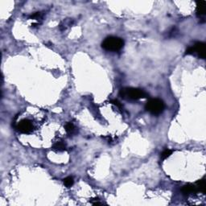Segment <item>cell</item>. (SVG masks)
<instances>
[{
    "label": "cell",
    "instance_id": "6da1fadb",
    "mask_svg": "<svg viewBox=\"0 0 206 206\" xmlns=\"http://www.w3.org/2000/svg\"><path fill=\"white\" fill-rule=\"evenodd\" d=\"M119 95L125 100H138L148 97L146 92L137 88H123L119 92Z\"/></svg>",
    "mask_w": 206,
    "mask_h": 206
},
{
    "label": "cell",
    "instance_id": "7a4b0ae2",
    "mask_svg": "<svg viewBox=\"0 0 206 206\" xmlns=\"http://www.w3.org/2000/svg\"><path fill=\"white\" fill-rule=\"evenodd\" d=\"M124 45V41L122 39L116 37V36H109L105 39L102 43V47L106 50L111 52H118L122 49Z\"/></svg>",
    "mask_w": 206,
    "mask_h": 206
},
{
    "label": "cell",
    "instance_id": "3957f363",
    "mask_svg": "<svg viewBox=\"0 0 206 206\" xmlns=\"http://www.w3.org/2000/svg\"><path fill=\"white\" fill-rule=\"evenodd\" d=\"M164 103L161 99L159 98H152L147 102L145 108L148 112L154 115H160L164 110Z\"/></svg>",
    "mask_w": 206,
    "mask_h": 206
},
{
    "label": "cell",
    "instance_id": "277c9868",
    "mask_svg": "<svg viewBox=\"0 0 206 206\" xmlns=\"http://www.w3.org/2000/svg\"><path fill=\"white\" fill-rule=\"evenodd\" d=\"M16 129L21 133L24 134H28L30 132L32 131L33 130V125H32V122L28 120V119H23L19 122V123L16 126Z\"/></svg>",
    "mask_w": 206,
    "mask_h": 206
},
{
    "label": "cell",
    "instance_id": "5b68a950",
    "mask_svg": "<svg viewBox=\"0 0 206 206\" xmlns=\"http://www.w3.org/2000/svg\"><path fill=\"white\" fill-rule=\"evenodd\" d=\"M193 50L194 52L197 53L198 56L201 59H204L205 58V45L202 42H197L194 45Z\"/></svg>",
    "mask_w": 206,
    "mask_h": 206
},
{
    "label": "cell",
    "instance_id": "8992f818",
    "mask_svg": "<svg viewBox=\"0 0 206 206\" xmlns=\"http://www.w3.org/2000/svg\"><path fill=\"white\" fill-rule=\"evenodd\" d=\"M181 191L185 195H189V194L196 193L198 192V189L196 188V186H195V185H191V184H188V185H185L183 186V188L181 189Z\"/></svg>",
    "mask_w": 206,
    "mask_h": 206
},
{
    "label": "cell",
    "instance_id": "52a82bcc",
    "mask_svg": "<svg viewBox=\"0 0 206 206\" xmlns=\"http://www.w3.org/2000/svg\"><path fill=\"white\" fill-rule=\"evenodd\" d=\"M205 1H200L196 2V14L198 16H204L205 15Z\"/></svg>",
    "mask_w": 206,
    "mask_h": 206
},
{
    "label": "cell",
    "instance_id": "ba28073f",
    "mask_svg": "<svg viewBox=\"0 0 206 206\" xmlns=\"http://www.w3.org/2000/svg\"><path fill=\"white\" fill-rule=\"evenodd\" d=\"M52 149L56 151H64L66 150V146L64 142H57L53 145Z\"/></svg>",
    "mask_w": 206,
    "mask_h": 206
},
{
    "label": "cell",
    "instance_id": "9c48e42d",
    "mask_svg": "<svg viewBox=\"0 0 206 206\" xmlns=\"http://www.w3.org/2000/svg\"><path fill=\"white\" fill-rule=\"evenodd\" d=\"M206 185H205V181L204 179L200 180L199 181L196 182V188L198 189V192H201L202 193H205V189H206Z\"/></svg>",
    "mask_w": 206,
    "mask_h": 206
},
{
    "label": "cell",
    "instance_id": "30bf717a",
    "mask_svg": "<svg viewBox=\"0 0 206 206\" xmlns=\"http://www.w3.org/2000/svg\"><path fill=\"white\" fill-rule=\"evenodd\" d=\"M64 128H65L66 132H67L68 134H72L75 130V126L72 122H68V123H66Z\"/></svg>",
    "mask_w": 206,
    "mask_h": 206
},
{
    "label": "cell",
    "instance_id": "8fae6325",
    "mask_svg": "<svg viewBox=\"0 0 206 206\" xmlns=\"http://www.w3.org/2000/svg\"><path fill=\"white\" fill-rule=\"evenodd\" d=\"M64 181V185H65L67 188H70L71 186H72L73 185V183H74V181H73V178L72 177H68L64 178L63 180Z\"/></svg>",
    "mask_w": 206,
    "mask_h": 206
},
{
    "label": "cell",
    "instance_id": "7c38bea8",
    "mask_svg": "<svg viewBox=\"0 0 206 206\" xmlns=\"http://www.w3.org/2000/svg\"><path fill=\"white\" fill-rule=\"evenodd\" d=\"M172 151H171V150H168H168H165V151H164L161 154L162 159H167V158H168L171 155H172Z\"/></svg>",
    "mask_w": 206,
    "mask_h": 206
},
{
    "label": "cell",
    "instance_id": "4fadbf2b",
    "mask_svg": "<svg viewBox=\"0 0 206 206\" xmlns=\"http://www.w3.org/2000/svg\"><path fill=\"white\" fill-rule=\"evenodd\" d=\"M111 103H113V104H114V105H115V106H117V107H119V108L120 109V110H122V106L121 103H120V102H119L118 100H113V101H111Z\"/></svg>",
    "mask_w": 206,
    "mask_h": 206
},
{
    "label": "cell",
    "instance_id": "5bb4252c",
    "mask_svg": "<svg viewBox=\"0 0 206 206\" xmlns=\"http://www.w3.org/2000/svg\"><path fill=\"white\" fill-rule=\"evenodd\" d=\"M193 53H194L193 48L191 47V48H189V49L186 50V52H185V54H186V55H191V54H193Z\"/></svg>",
    "mask_w": 206,
    "mask_h": 206
}]
</instances>
